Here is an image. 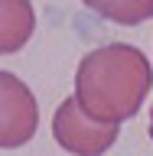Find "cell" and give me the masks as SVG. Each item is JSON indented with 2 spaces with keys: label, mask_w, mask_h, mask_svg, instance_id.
Masks as SVG:
<instances>
[{
  "label": "cell",
  "mask_w": 153,
  "mask_h": 156,
  "mask_svg": "<svg viewBox=\"0 0 153 156\" xmlns=\"http://www.w3.org/2000/svg\"><path fill=\"white\" fill-rule=\"evenodd\" d=\"M153 85L150 58L137 46L111 42L91 49L75 68V104L95 124L121 127L140 111Z\"/></svg>",
  "instance_id": "cell-1"
},
{
  "label": "cell",
  "mask_w": 153,
  "mask_h": 156,
  "mask_svg": "<svg viewBox=\"0 0 153 156\" xmlns=\"http://www.w3.org/2000/svg\"><path fill=\"white\" fill-rule=\"evenodd\" d=\"M117 133H121V127L95 124L91 117H85L82 107L75 104V98H65L56 107V117H52V136H56V143L62 150H68V153H75V156L107 153L117 143Z\"/></svg>",
  "instance_id": "cell-2"
},
{
  "label": "cell",
  "mask_w": 153,
  "mask_h": 156,
  "mask_svg": "<svg viewBox=\"0 0 153 156\" xmlns=\"http://www.w3.org/2000/svg\"><path fill=\"white\" fill-rule=\"evenodd\" d=\"M39 127V104L26 81L0 68V150L29 143Z\"/></svg>",
  "instance_id": "cell-3"
},
{
  "label": "cell",
  "mask_w": 153,
  "mask_h": 156,
  "mask_svg": "<svg viewBox=\"0 0 153 156\" xmlns=\"http://www.w3.org/2000/svg\"><path fill=\"white\" fill-rule=\"evenodd\" d=\"M36 29V10L23 0H0V55L20 52Z\"/></svg>",
  "instance_id": "cell-4"
},
{
  "label": "cell",
  "mask_w": 153,
  "mask_h": 156,
  "mask_svg": "<svg viewBox=\"0 0 153 156\" xmlns=\"http://www.w3.org/2000/svg\"><path fill=\"white\" fill-rule=\"evenodd\" d=\"M88 7L95 13H101V16L114 20V23H124V26L153 16V0H137V3H130V0H117V3H111V0H91Z\"/></svg>",
  "instance_id": "cell-5"
},
{
  "label": "cell",
  "mask_w": 153,
  "mask_h": 156,
  "mask_svg": "<svg viewBox=\"0 0 153 156\" xmlns=\"http://www.w3.org/2000/svg\"><path fill=\"white\" fill-rule=\"evenodd\" d=\"M150 140H153V107H150Z\"/></svg>",
  "instance_id": "cell-6"
}]
</instances>
